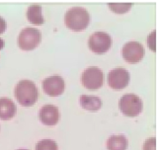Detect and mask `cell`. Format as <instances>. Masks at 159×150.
<instances>
[{"instance_id":"obj_1","label":"cell","mask_w":159,"mask_h":150,"mask_svg":"<svg viewBox=\"0 0 159 150\" xmlns=\"http://www.w3.org/2000/svg\"><path fill=\"white\" fill-rule=\"evenodd\" d=\"M15 97L20 105L24 107H31L38 100L39 92L36 84L31 80H21L15 87Z\"/></svg>"},{"instance_id":"obj_2","label":"cell","mask_w":159,"mask_h":150,"mask_svg":"<svg viewBox=\"0 0 159 150\" xmlns=\"http://www.w3.org/2000/svg\"><path fill=\"white\" fill-rule=\"evenodd\" d=\"M64 23L70 30L82 31L86 29L90 23V14L85 8L72 7L65 13Z\"/></svg>"},{"instance_id":"obj_3","label":"cell","mask_w":159,"mask_h":150,"mask_svg":"<svg viewBox=\"0 0 159 150\" xmlns=\"http://www.w3.org/2000/svg\"><path fill=\"white\" fill-rule=\"evenodd\" d=\"M120 110L127 116H138L142 112V101L141 99L133 93L125 94L120 99Z\"/></svg>"},{"instance_id":"obj_4","label":"cell","mask_w":159,"mask_h":150,"mask_svg":"<svg viewBox=\"0 0 159 150\" xmlns=\"http://www.w3.org/2000/svg\"><path fill=\"white\" fill-rule=\"evenodd\" d=\"M104 81H105L104 72L97 66H90L82 72L81 82L83 86L89 90H97L101 88Z\"/></svg>"},{"instance_id":"obj_5","label":"cell","mask_w":159,"mask_h":150,"mask_svg":"<svg viewBox=\"0 0 159 150\" xmlns=\"http://www.w3.org/2000/svg\"><path fill=\"white\" fill-rule=\"evenodd\" d=\"M42 41V33L36 28L27 27L23 29L18 36V44L21 49L32 51Z\"/></svg>"},{"instance_id":"obj_6","label":"cell","mask_w":159,"mask_h":150,"mask_svg":"<svg viewBox=\"0 0 159 150\" xmlns=\"http://www.w3.org/2000/svg\"><path fill=\"white\" fill-rule=\"evenodd\" d=\"M112 38L105 32H95L89 38L88 46L92 52L96 53H104L108 52L112 46Z\"/></svg>"},{"instance_id":"obj_7","label":"cell","mask_w":159,"mask_h":150,"mask_svg":"<svg viewBox=\"0 0 159 150\" xmlns=\"http://www.w3.org/2000/svg\"><path fill=\"white\" fill-rule=\"evenodd\" d=\"M144 53L145 51L142 43L135 41L125 43L122 49L124 59L129 63H136L140 61L142 57H144Z\"/></svg>"},{"instance_id":"obj_8","label":"cell","mask_w":159,"mask_h":150,"mask_svg":"<svg viewBox=\"0 0 159 150\" xmlns=\"http://www.w3.org/2000/svg\"><path fill=\"white\" fill-rule=\"evenodd\" d=\"M108 84L114 90H122L129 83V72L123 67H117L108 73Z\"/></svg>"},{"instance_id":"obj_9","label":"cell","mask_w":159,"mask_h":150,"mask_svg":"<svg viewBox=\"0 0 159 150\" xmlns=\"http://www.w3.org/2000/svg\"><path fill=\"white\" fill-rule=\"evenodd\" d=\"M65 83L61 76L53 75L43 80V89L51 97L60 96L64 91Z\"/></svg>"},{"instance_id":"obj_10","label":"cell","mask_w":159,"mask_h":150,"mask_svg":"<svg viewBox=\"0 0 159 150\" xmlns=\"http://www.w3.org/2000/svg\"><path fill=\"white\" fill-rule=\"evenodd\" d=\"M39 118L45 125H56L59 120V110L53 105H45L40 110Z\"/></svg>"},{"instance_id":"obj_11","label":"cell","mask_w":159,"mask_h":150,"mask_svg":"<svg viewBox=\"0 0 159 150\" xmlns=\"http://www.w3.org/2000/svg\"><path fill=\"white\" fill-rule=\"evenodd\" d=\"M16 108L15 103L9 98H0V119L3 120H11L15 116Z\"/></svg>"},{"instance_id":"obj_12","label":"cell","mask_w":159,"mask_h":150,"mask_svg":"<svg viewBox=\"0 0 159 150\" xmlns=\"http://www.w3.org/2000/svg\"><path fill=\"white\" fill-rule=\"evenodd\" d=\"M79 103L81 107L89 111V112H97L102 106V101L99 97L82 95L79 98Z\"/></svg>"},{"instance_id":"obj_13","label":"cell","mask_w":159,"mask_h":150,"mask_svg":"<svg viewBox=\"0 0 159 150\" xmlns=\"http://www.w3.org/2000/svg\"><path fill=\"white\" fill-rule=\"evenodd\" d=\"M128 147H129L128 138L122 134L112 135L107 140L108 150H127Z\"/></svg>"},{"instance_id":"obj_14","label":"cell","mask_w":159,"mask_h":150,"mask_svg":"<svg viewBox=\"0 0 159 150\" xmlns=\"http://www.w3.org/2000/svg\"><path fill=\"white\" fill-rule=\"evenodd\" d=\"M27 18L29 22L35 25H43L45 19L42 13V6L40 4H32L27 9Z\"/></svg>"},{"instance_id":"obj_15","label":"cell","mask_w":159,"mask_h":150,"mask_svg":"<svg viewBox=\"0 0 159 150\" xmlns=\"http://www.w3.org/2000/svg\"><path fill=\"white\" fill-rule=\"evenodd\" d=\"M36 150H58V146L52 139H43L36 144Z\"/></svg>"},{"instance_id":"obj_16","label":"cell","mask_w":159,"mask_h":150,"mask_svg":"<svg viewBox=\"0 0 159 150\" xmlns=\"http://www.w3.org/2000/svg\"><path fill=\"white\" fill-rule=\"evenodd\" d=\"M131 3H110L109 7L112 11L116 13H125L127 11L129 10V8L131 7Z\"/></svg>"},{"instance_id":"obj_17","label":"cell","mask_w":159,"mask_h":150,"mask_svg":"<svg viewBox=\"0 0 159 150\" xmlns=\"http://www.w3.org/2000/svg\"><path fill=\"white\" fill-rule=\"evenodd\" d=\"M142 150H156V138L150 137L146 139L142 146Z\"/></svg>"},{"instance_id":"obj_18","label":"cell","mask_w":159,"mask_h":150,"mask_svg":"<svg viewBox=\"0 0 159 150\" xmlns=\"http://www.w3.org/2000/svg\"><path fill=\"white\" fill-rule=\"evenodd\" d=\"M6 27H7V23L6 21H5L1 16H0V34H2V33L5 32L6 30Z\"/></svg>"},{"instance_id":"obj_19","label":"cell","mask_w":159,"mask_h":150,"mask_svg":"<svg viewBox=\"0 0 159 150\" xmlns=\"http://www.w3.org/2000/svg\"><path fill=\"white\" fill-rule=\"evenodd\" d=\"M4 46H5V42H4L3 39L0 38V51H1V49L4 48Z\"/></svg>"},{"instance_id":"obj_20","label":"cell","mask_w":159,"mask_h":150,"mask_svg":"<svg viewBox=\"0 0 159 150\" xmlns=\"http://www.w3.org/2000/svg\"><path fill=\"white\" fill-rule=\"evenodd\" d=\"M18 150H27V149H18Z\"/></svg>"}]
</instances>
